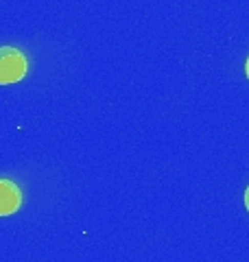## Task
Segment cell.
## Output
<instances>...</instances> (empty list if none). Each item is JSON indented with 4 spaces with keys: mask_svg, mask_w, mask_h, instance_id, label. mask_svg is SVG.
Masks as SVG:
<instances>
[{
    "mask_svg": "<svg viewBox=\"0 0 249 262\" xmlns=\"http://www.w3.org/2000/svg\"><path fill=\"white\" fill-rule=\"evenodd\" d=\"M27 75V57L18 48L0 46V83H15Z\"/></svg>",
    "mask_w": 249,
    "mask_h": 262,
    "instance_id": "6da1fadb",
    "label": "cell"
},
{
    "mask_svg": "<svg viewBox=\"0 0 249 262\" xmlns=\"http://www.w3.org/2000/svg\"><path fill=\"white\" fill-rule=\"evenodd\" d=\"M22 203V192L9 179H0V216H9Z\"/></svg>",
    "mask_w": 249,
    "mask_h": 262,
    "instance_id": "7a4b0ae2",
    "label": "cell"
},
{
    "mask_svg": "<svg viewBox=\"0 0 249 262\" xmlns=\"http://www.w3.org/2000/svg\"><path fill=\"white\" fill-rule=\"evenodd\" d=\"M245 206H247V210H249V188H247V192H245Z\"/></svg>",
    "mask_w": 249,
    "mask_h": 262,
    "instance_id": "3957f363",
    "label": "cell"
},
{
    "mask_svg": "<svg viewBox=\"0 0 249 262\" xmlns=\"http://www.w3.org/2000/svg\"><path fill=\"white\" fill-rule=\"evenodd\" d=\"M247 77H249V59H247Z\"/></svg>",
    "mask_w": 249,
    "mask_h": 262,
    "instance_id": "277c9868",
    "label": "cell"
}]
</instances>
